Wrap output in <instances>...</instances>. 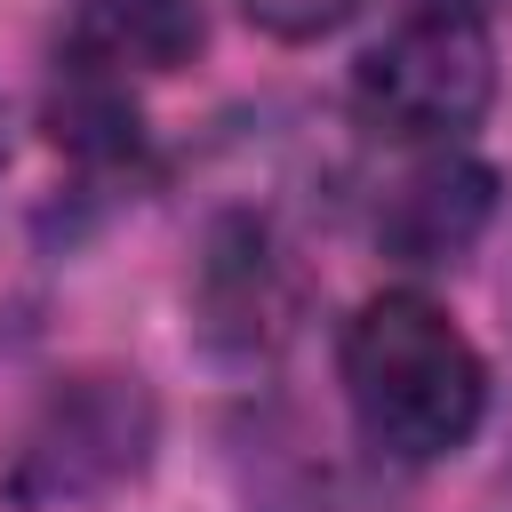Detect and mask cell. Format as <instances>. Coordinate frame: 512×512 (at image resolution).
I'll list each match as a JSON object with an SVG mask.
<instances>
[{
  "mask_svg": "<svg viewBox=\"0 0 512 512\" xmlns=\"http://www.w3.org/2000/svg\"><path fill=\"white\" fill-rule=\"evenodd\" d=\"M504 304H512V280H504Z\"/></svg>",
  "mask_w": 512,
  "mask_h": 512,
  "instance_id": "10",
  "label": "cell"
},
{
  "mask_svg": "<svg viewBox=\"0 0 512 512\" xmlns=\"http://www.w3.org/2000/svg\"><path fill=\"white\" fill-rule=\"evenodd\" d=\"M192 304H200V328L208 344L224 352H272L288 336V312H296V280H288V256L264 224H216L208 232V256H200V280H192Z\"/></svg>",
  "mask_w": 512,
  "mask_h": 512,
  "instance_id": "4",
  "label": "cell"
},
{
  "mask_svg": "<svg viewBox=\"0 0 512 512\" xmlns=\"http://www.w3.org/2000/svg\"><path fill=\"white\" fill-rule=\"evenodd\" d=\"M496 96V40L480 0H408L352 64V104L392 144H456Z\"/></svg>",
  "mask_w": 512,
  "mask_h": 512,
  "instance_id": "3",
  "label": "cell"
},
{
  "mask_svg": "<svg viewBox=\"0 0 512 512\" xmlns=\"http://www.w3.org/2000/svg\"><path fill=\"white\" fill-rule=\"evenodd\" d=\"M152 440H160V408H152L144 376L72 368L24 408L16 440H8V464H0V496L16 512L104 504L112 488H128L152 464Z\"/></svg>",
  "mask_w": 512,
  "mask_h": 512,
  "instance_id": "2",
  "label": "cell"
},
{
  "mask_svg": "<svg viewBox=\"0 0 512 512\" xmlns=\"http://www.w3.org/2000/svg\"><path fill=\"white\" fill-rule=\"evenodd\" d=\"M208 40L200 0H80L64 24V72L88 80H160L184 72Z\"/></svg>",
  "mask_w": 512,
  "mask_h": 512,
  "instance_id": "6",
  "label": "cell"
},
{
  "mask_svg": "<svg viewBox=\"0 0 512 512\" xmlns=\"http://www.w3.org/2000/svg\"><path fill=\"white\" fill-rule=\"evenodd\" d=\"M488 216H496V168L464 160L456 144H432V160H416V168L392 184L376 232H384V248H392L400 264L432 272V264H456V256L488 232Z\"/></svg>",
  "mask_w": 512,
  "mask_h": 512,
  "instance_id": "5",
  "label": "cell"
},
{
  "mask_svg": "<svg viewBox=\"0 0 512 512\" xmlns=\"http://www.w3.org/2000/svg\"><path fill=\"white\" fill-rule=\"evenodd\" d=\"M0 168H8V96H0Z\"/></svg>",
  "mask_w": 512,
  "mask_h": 512,
  "instance_id": "9",
  "label": "cell"
},
{
  "mask_svg": "<svg viewBox=\"0 0 512 512\" xmlns=\"http://www.w3.org/2000/svg\"><path fill=\"white\" fill-rule=\"evenodd\" d=\"M336 376L352 400V424L392 464H440L480 432L488 368L472 336L416 288H384L344 320Z\"/></svg>",
  "mask_w": 512,
  "mask_h": 512,
  "instance_id": "1",
  "label": "cell"
},
{
  "mask_svg": "<svg viewBox=\"0 0 512 512\" xmlns=\"http://www.w3.org/2000/svg\"><path fill=\"white\" fill-rule=\"evenodd\" d=\"M240 16L272 40H328L360 16V0H240Z\"/></svg>",
  "mask_w": 512,
  "mask_h": 512,
  "instance_id": "8",
  "label": "cell"
},
{
  "mask_svg": "<svg viewBox=\"0 0 512 512\" xmlns=\"http://www.w3.org/2000/svg\"><path fill=\"white\" fill-rule=\"evenodd\" d=\"M48 136H56V152H72L88 168H128L144 152V112L128 104L120 80L64 72V88L48 96Z\"/></svg>",
  "mask_w": 512,
  "mask_h": 512,
  "instance_id": "7",
  "label": "cell"
}]
</instances>
